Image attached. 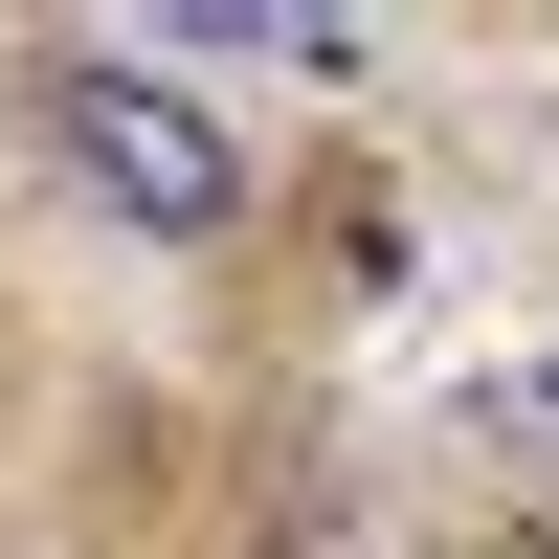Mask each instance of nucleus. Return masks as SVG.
Wrapping results in <instances>:
<instances>
[{
	"label": "nucleus",
	"mask_w": 559,
	"mask_h": 559,
	"mask_svg": "<svg viewBox=\"0 0 559 559\" xmlns=\"http://www.w3.org/2000/svg\"><path fill=\"white\" fill-rule=\"evenodd\" d=\"M45 157H68L112 224H157V247H202V224L247 202V134H224L157 45H68V68H45Z\"/></svg>",
	"instance_id": "obj_1"
}]
</instances>
